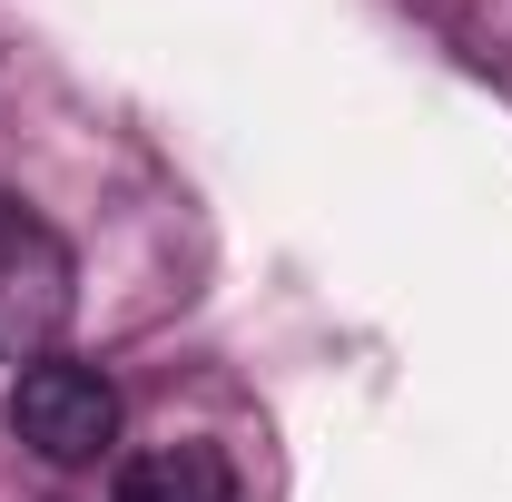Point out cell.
Masks as SVG:
<instances>
[{
    "label": "cell",
    "mask_w": 512,
    "mask_h": 502,
    "mask_svg": "<svg viewBox=\"0 0 512 502\" xmlns=\"http://www.w3.org/2000/svg\"><path fill=\"white\" fill-rule=\"evenodd\" d=\"M227 493H237V473L217 443H148L109 483V502H227Z\"/></svg>",
    "instance_id": "2"
},
{
    "label": "cell",
    "mask_w": 512,
    "mask_h": 502,
    "mask_svg": "<svg viewBox=\"0 0 512 502\" xmlns=\"http://www.w3.org/2000/svg\"><path fill=\"white\" fill-rule=\"evenodd\" d=\"M10 434L30 443L40 463H89V453L119 443V394H109V375L50 355V365H30L20 394H10Z\"/></svg>",
    "instance_id": "1"
}]
</instances>
